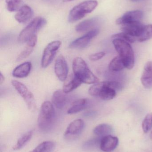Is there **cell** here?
<instances>
[{
	"label": "cell",
	"instance_id": "cell-7",
	"mask_svg": "<svg viewBox=\"0 0 152 152\" xmlns=\"http://www.w3.org/2000/svg\"><path fill=\"white\" fill-rule=\"evenodd\" d=\"M12 84L23 98L28 109L31 111H35L36 110L37 105L35 97L26 86L16 80H12Z\"/></svg>",
	"mask_w": 152,
	"mask_h": 152
},
{
	"label": "cell",
	"instance_id": "cell-32",
	"mask_svg": "<svg viewBox=\"0 0 152 152\" xmlns=\"http://www.w3.org/2000/svg\"><path fill=\"white\" fill-rule=\"evenodd\" d=\"M105 55V53L103 52L97 53L92 54L89 57V59L92 61H97L101 59Z\"/></svg>",
	"mask_w": 152,
	"mask_h": 152
},
{
	"label": "cell",
	"instance_id": "cell-6",
	"mask_svg": "<svg viewBox=\"0 0 152 152\" xmlns=\"http://www.w3.org/2000/svg\"><path fill=\"white\" fill-rule=\"evenodd\" d=\"M46 23L44 18L41 17L34 18L20 33L18 41L21 43L27 42L29 39L43 27Z\"/></svg>",
	"mask_w": 152,
	"mask_h": 152
},
{
	"label": "cell",
	"instance_id": "cell-22",
	"mask_svg": "<svg viewBox=\"0 0 152 152\" xmlns=\"http://www.w3.org/2000/svg\"><path fill=\"white\" fill-rule=\"evenodd\" d=\"M88 101L85 98L79 99L72 103L71 106L68 111L69 114L77 113L85 109L87 107Z\"/></svg>",
	"mask_w": 152,
	"mask_h": 152
},
{
	"label": "cell",
	"instance_id": "cell-12",
	"mask_svg": "<svg viewBox=\"0 0 152 152\" xmlns=\"http://www.w3.org/2000/svg\"><path fill=\"white\" fill-rule=\"evenodd\" d=\"M54 72L60 81H65L68 78V67L65 58L62 55L59 56L55 61Z\"/></svg>",
	"mask_w": 152,
	"mask_h": 152
},
{
	"label": "cell",
	"instance_id": "cell-19",
	"mask_svg": "<svg viewBox=\"0 0 152 152\" xmlns=\"http://www.w3.org/2000/svg\"><path fill=\"white\" fill-rule=\"evenodd\" d=\"M37 42V36L36 35L31 37L27 42L26 48L20 53L17 58V61H21L26 58L30 55Z\"/></svg>",
	"mask_w": 152,
	"mask_h": 152
},
{
	"label": "cell",
	"instance_id": "cell-33",
	"mask_svg": "<svg viewBox=\"0 0 152 152\" xmlns=\"http://www.w3.org/2000/svg\"><path fill=\"white\" fill-rule=\"evenodd\" d=\"M95 115V113L93 111H87L84 113V117L87 118H91L93 117Z\"/></svg>",
	"mask_w": 152,
	"mask_h": 152
},
{
	"label": "cell",
	"instance_id": "cell-9",
	"mask_svg": "<svg viewBox=\"0 0 152 152\" xmlns=\"http://www.w3.org/2000/svg\"><path fill=\"white\" fill-rule=\"evenodd\" d=\"M84 127V122L83 120H75L68 126L64 133V137L68 140L75 139L81 134Z\"/></svg>",
	"mask_w": 152,
	"mask_h": 152
},
{
	"label": "cell",
	"instance_id": "cell-2",
	"mask_svg": "<svg viewBox=\"0 0 152 152\" xmlns=\"http://www.w3.org/2000/svg\"><path fill=\"white\" fill-rule=\"evenodd\" d=\"M56 118L55 110L51 103L46 101L42 104L37 119L38 127L43 132L50 131Z\"/></svg>",
	"mask_w": 152,
	"mask_h": 152
},
{
	"label": "cell",
	"instance_id": "cell-18",
	"mask_svg": "<svg viewBox=\"0 0 152 152\" xmlns=\"http://www.w3.org/2000/svg\"><path fill=\"white\" fill-rule=\"evenodd\" d=\"M100 19V18L95 17L84 20L76 26V31L78 33L86 32L98 25L101 21Z\"/></svg>",
	"mask_w": 152,
	"mask_h": 152
},
{
	"label": "cell",
	"instance_id": "cell-16",
	"mask_svg": "<svg viewBox=\"0 0 152 152\" xmlns=\"http://www.w3.org/2000/svg\"><path fill=\"white\" fill-rule=\"evenodd\" d=\"M33 10L27 5H24L15 15V19L19 23L24 24L28 21L33 16Z\"/></svg>",
	"mask_w": 152,
	"mask_h": 152
},
{
	"label": "cell",
	"instance_id": "cell-21",
	"mask_svg": "<svg viewBox=\"0 0 152 152\" xmlns=\"http://www.w3.org/2000/svg\"><path fill=\"white\" fill-rule=\"evenodd\" d=\"M82 82L73 74L67 78L63 87V91L68 94L80 86Z\"/></svg>",
	"mask_w": 152,
	"mask_h": 152
},
{
	"label": "cell",
	"instance_id": "cell-25",
	"mask_svg": "<svg viewBox=\"0 0 152 152\" xmlns=\"http://www.w3.org/2000/svg\"><path fill=\"white\" fill-rule=\"evenodd\" d=\"M55 146V144L51 141H45L38 145L33 151L29 152H51Z\"/></svg>",
	"mask_w": 152,
	"mask_h": 152
},
{
	"label": "cell",
	"instance_id": "cell-15",
	"mask_svg": "<svg viewBox=\"0 0 152 152\" xmlns=\"http://www.w3.org/2000/svg\"><path fill=\"white\" fill-rule=\"evenodd\" d=\"M67 94L63 90H57L54 93L52 102L56 108L61 110L65 107L68 102Z\"/></svg>",
	"mask_w": 152,
	"mask_h": 152
},
{
	"label": "cell",
	"instance_id": "cell-35",
	"mask_svg": "<svg viewBox=\"0 0 152 152\" xmlns=\"http://www.w3.org/2000/svg\"><path fill=\"white\" fill-rule=\"evenodd\" d=\"M74 1V0H63V2H67L71 1Z\"/></svg>",
	"mask_w": 152,
	"mask_h": 152
},
{
	"label": "cell",
	"instance_id": "cell-31",
	"mask_svg": "<svg viewBox=\"0 0 152 152\" xmlns=\"http://www.w3.org/2000/svg\"><path fill=\"white\" fill-rule=\"evenodd\" d=\"M112 38L113 39H120L124 40L129 43H133L136 41L137 38L134 37L126 33L122 32L119 34H115L112 36Z\"/></svg>",
	"mask_w": 152,
	"mask_h": 152
},
{
	"label": "cell",
	"instance_id": "cell-1",
	"mask_svg": "<svg viewBox=\"0 0 152 152\" xmlns=\"http://www.w3.org/2000/svg\"><path fill=\"white\" fill-rule=\"evenodd\" d=\"M123 88L120 82L113 80L99 82L95 83L89 88L88 93L92 96H97L104 101L113 99L117 95V91Z\"/></svg>",
	"mask_w": 152,
	"mask_h": 152
},
{
	"label": "cell",
	"instance_id": "cell-10",
	"mask_svg": "<svg viewBox=\"0 0 152 152\" xmlns=\"http://www.w3.org/2000/svg\"><path fill=\"white\" fill-rule=\"evenodd\" d=\"M99 29L94 28L87 32L83 36L71 42L69 47L73 49H82L85 48L90 43L91 40L99 34Z\"/></svg>",
	"mask_w": 152,
	"mask_h": 152
},
{
	"label": "cell",
	"instance_id": "cell-3",
	"mask_svg": "<svg viewBox=\"0 0 152 152\" xmlns=\"http://www.w3.org/2000/svg\"><path fill=\"white\" fill-rule=\"evenodd\" d=\"M73 73L82 83L95 84L99 79L90 70L85 61L82 58L78 57L74 59L72 64Z\"/></svg>",
	"mask_w": 152,
	"mask_h": 152
},
{
	"label": "cell",
	"instance_id": "cell-27",
	"mask_svg": "<svg viewBox=\"0 0 152 152\" xmlns=\"http://www.w3.org/2000/svg\"><path fill=\"white\" fill-rule=\"evenodd\" d=\"M152 38V24L145 26L140 35L137 38L139 42L148 41Z\"/></svg>",
	"mask_w": 152,
	"mask_h": 152
},
{
	"label": "cell",
	"instance_id": "cell-24",
	"mask_svg": "<svg viewBox=\"0 0 152 152\" xmlns=\"http://www.w3.org/2000/svg\"><path fill=\"white\" fill-rule=\"evenodd\" d=\"M125 68L126 67L124 62L119 55L115 57L109 64V69L111 72H119Z\"/></svg>",
	"mask_w": 152,
	"mask_h": 152
},
{
	"label": "cell",
	"instance_id": "cell-37",
	"mask_svg": "<svg viewBox=\"0 0 152 152\" xmlns=\"http://www.w3.org/2000/svg\"><path fill=\"white\" fill-rule=\"evenodd\" d=\"M150 138L151 139H152V130L151 132V134H150Z\"/></svg>",
	"mask_w": 152,
	"mask_h": 152
},
{
	"label": "cell",
	"instance_id": "cell-4",
	"mask_svg": "<svg viewBox=\"0 0 152 152\" xmlns=\"http://www.w3.org/2000/svg\"><path fill=\"white\" fill-rule=\"evenodd\" d=\"M112 43L119 56L123 60L126 68L133 69L135 64L134 54L129 43L120 39H114Z\"/></svg>",
	"mask_w": 152,
	"mask_h": 152
},
{
	"label": "cell",
	"instance_id": "cell-17",
	"mask_svg": "<svg viewBox=\"0 0 152 152\" xmlns=\"http://www.w3.org/2000/svg\"><path fill=\"white\" fill-rule=\"evenodd\" d=\"M141 82L145 88H152V61H148L145 64L141 77Z\"/></svg>",
	"mask_w": 152,
	"mask_h": 152
},
{
	"label": "cell",
	"instance_id": "cell-20",
	"mask_svg": "<svg viewBox=\"0 0 152 152\" xmlns=\"http://www.w3.org/2000/svg\"><path fill=\"white\" fill-rule=\"evenodd\" d=\"M32 64L30 62L22 63L16 67L12 71L13 77L17 78H25L27 77L31 71Z\"/></svg>",
	"mask_w": 152,
	"mask_h": 152
},
{
	"label": "cell",
	"instance_id": "cell-30",
	"mask_svg": "<svg viewBox=\"0 0 152 152\" xmlns=\"http://www.w3.org/2000/svg\"><path fill=\"white\" fill-rule=\"evenodd\" d=\"M152 128V113H148L145 116L142 123V128L144 133H147Z\"/></svg>",
	"mask_w": 152,
	"mask_h": 152
},
{
	"label": "cell",
	"instance_id": "cell-13",
	"mask_svg": "<svg viewBox=\"0 0 152 152\" xmlns=\"http://www.w3.org/2000/svg\"><path fill=\"white\" fill-rule=\"evenodd\" d=\"M118 144L119 139L117 137L109 135L102 137L100 147L103 152H110L117 148Z\"/></svg>",
	"mask_w": 152,
	"mask_h": 152
},
{
	"label": "cell",
	"instance_id": "cell-29",
	"mask_svg": "<svg viewBox=\"0 0 152 152\" xmlns=\"http://www.w3.org/2000/svg\"><path fill=\"white\" fill-rule=\"evenodd\" d=\"M102 137L92 138L84 143L83 148L86 150H93L96 149L100 146V143Z\"/></svg>",
	"mask_w": 152,
	"mask_h": 152
},
{
	"label": "cell",
	"instance_id": "cell-14",
	"mask_svg": "<svg viewBox=\"0 0 152 152\" xmlns=\"http://www.w3.org/2000/svg\"><path fill=\"white\" fill-rule=\"evenodd\" d=\"M144 26L141 22H134L122 25L121 29L122 32L137 38L141 34Z\"/></svg>",
	"mask_w": 152,
	"mask_h": 152
},
{
	"label": "cell",
	"instance_id": "cell-5",
	"mask_svg": "<svg viewBox=\"0 0 152 152\" xmlns=\"http://www.w3.org/2000/svg\"><path fill=\"white\" fill-rule=\"evenodd\" d=\"M98 4V2L95 0H87L76 5L70 12L69 22L73 23L81 20L87 14L92 12Z\"/></svg>",
	"mask_w": 152,
	"mask_h": 152
},
{
	"label": "cell",
	"instance_id": "cell-26",
	"mask_svg": "<svg viewBox=\"0 0 152 152\" xmlns=\"http://www.w3.org/2000/svg\"><path fill=\"white\" fill-rule=\"evenodd\" d=\"M33 131H29L26 134H23L20 138L18 140L17 143L13 146V149L15 151L20 150L21 149L24 147L26 144L29 142L33 136Z\"/></svg>",
	"mask_w": 152,
	"mask_h": 152
},
{
	"label": "cell",
	"instance_id": "cell-36",
	"mask_svg": "<svg viewBox=\"0 0 152 152\" xmlns=\"http://www.w3.org/2000/svg\"><path fill=\"white\" fill-rule=\"evenodd\" d=\"M131 1L134 2H136L139 1H142V0H131Z\"/></svg>",
	"mask_w": 152,
	"mask_h": 152
},
{
	"label": "cell",
	"instance_id": "cell-23",
	"mask_svg": "<svg viewBox=\"0 0 152 152\" xmlns=\"http://www.w3.org/2000/svg\"><path fill=\"white\" fill-rule=\"evenodd\" d=\"M113 131V128L110 125L107 124H101L98 125L95 128L93 133L97 136L102 137L110 135Z\"/></svg>",
	"mask_w": 152,
	"mask_h": 152
},
{
	"label": "cell",
	"instance_id": "cell-34",
	"mask_svg": "<svg viewBox=\"0 0 152 152\" xmlns=\"http://www.w3.org/2000/svg\"><path fill=\"white\" fill-rule=\"evenodd\" d=\"M4 76L1 73V75H0V83L1 84H2L3 82L4 81Z\"/></svg>",
	"mask_w": 152,
	"mask_h": 152
},
{
	"label": "cell",
	"instance_id": "cell-11",
	"mask_svg": "<svg viewBox=\"0 0 152 152\" xmlns=\"http://www.w3.org/2000/svg\"><path fill=\"white\" fill-rule=\"evenodd\" d=\"M144 17V12L142 11L133 10L127 12L122 17L116 20L117 25H122L134 22H141Z\"/></svg>",
	"mask_w": 152,
	"mask_h": 152
},
{
	"label": "cell",
	"instance_id": "cell-28",
	"mask_svg": "<svg viewBox=\"0 0 152 152\" xmlns=\"http://www.w3.org/2000/svg\"><path fill=\"white\" fill-rule=\"evenodd\" d=\"M6 8L10 12L18 11L23 6L22 0H5Z\"/></svg>",
	"mask_w": 152,
	"mask_h": 152
},
{
	"label": "cell",
	"instance_id": "cell-8",
	"mask_svg": "<svg viewBox=\"0 0 152 152\" xmlns=\"http://www.w3.org/2000/svg\"><path fill=\"white\" fill-rule=\"evenodd\" d=\"M61 45V42L55 41L51 42L45 48L41 61V66L46 68L51 63L59 49Z\"/></svg>",
	"mask_w": 152,
	"mask_h": 152
}]
</instances>
